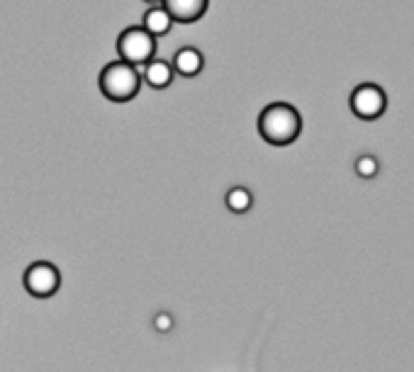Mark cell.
Here are the masks:
<instances>
[{
  "label": "cell",
  "instance_id": "cell-2",
  "mask_svg": "<svg viewBox=\"0 0 414 372\" xmlns=\"http://www.w3.org/2000/svg\"><path fill=\"white\" fill-rule=\"evenodd\" d=\"M100 93L112 103H130L141 88V73L124 61H112L100 71Z\"/></svg>",
  "mask_w": 414,
  "mask_h": 372
},
{
  "label": "cell",
  "instance_id": "cell-8",
  "mask_svg": "<svg viewBox=\"0 0 414 372\" xmlns=\"http://www.w3.org/2000/svg\"><path fill=\"white\" fill-rule=\"evenodd\" d=\"M171 68L176 73H181V76H186V78L197 76V73L202 71V54L197 52V49H193V47L181 49V52L173 56V66Z\"/></svg>",
  "mask_w": 414,
  "mask_h": 372
},
{
  "label": "cell",
  "instance_id": "cell-7",
  "mask_svg": "<svg viewBox=\"0 0 414 372\" xmlns=\"http://www.w3.org/2000/svg\"><path fill=\"white\" fill-rule=\"evenodd\" d=\"M144 81L149 83L151 88L164 90L173 83V68L166 61H161V59H151L144 66Z\"/></svg>",
  "mask_w": 414,
  "mask_h": 372
},
{
  "label": "cell",
  "instance_id": "cell-1",
  "mask_svg": "<svg viewBox=\"0 0 414 372\" xmlns=\"http://www.w3.org/2000/svg\"><path fill=\"white\" fill-rule=\"evenodd\" d=\"M302 119L293 105L273 103L261 112L259 117V134L270 146H288L300 136Z\"/></svg>",
  "mask_w": 414,
  "mask_h": 372
},
{
  "label": "cell",
  "instance_id": "cell-12",
  "mask_svg": "<svg viewBox=\"0 0 414 372\" xmlns=\"http://www.w3.org/2000/svg\"><path fill=\"white\" fill-rule=\"evenodd\" d=\"M154 329L161 331V333L171 331L173 329V316L168 314V311H159V314L154 316Z\"/></svg>",
  "mask_w": 414,
  "mask_h": 372
},
{
  "label": "cell",
  "instance_id": "cell-11",
  "mask_svg": "<svg viewBox=\"0 0 414 372\" xmlns=\"http://www.w3.org/2000/svg\"><path fill=\"white\" fill-rule=\"evenodd\" d=\"M380 171V165H378V158L375 156H361V158L356 161V173L361 178H375Z\"/></svg>",
  "mask_w": 414,
  "mask_h": 372
},
{
  "label": "cell",
  "instance_id": "cell-6",
  "mask_svg": "<svg viewBox=\"0 0 414 372\" xmlns=\"http://www.w3.org/2000/svg\"><path fill=\"white\" fill-rule=\"evenodd\" d=\"M207 3L210 0H161V8L171 15V20L195 22L205 15Z\"/></svg>",
  "mask_w": 414,
  "mask_h": 372
},
{
  "label": "cell",
  "instance_id": "cell-4",
  "mask_svg": "<svg viewBox=\"0 0 414 372\" xmlns=\"http://www.w3.org/2000/svg\"><path fill=\"white\" fill-rule=\"evenodd\" d=\"M25 289L32 297H39V300H47V297H54L61 287V273L54 263H47V260H37L30 268L25 270Z\"/></svg>",
  "mask_w": 414,
  "mask_h": 372
},
{
  "label": "cell",
  "instance_id": "cell-3",
  "mask_svg": "<svg viewBox=\"0 0 414 372\" xmlns=\"http://www.w3.org/2000/svg\"><path fill=\"white\" fill-rule=\"evenodd\" d=\"M156 39L144 30V27H127L117 39V54L119 61L130 63V66H146L154 59Z\"/></svg>",
  "mask_w": 414,
  "mask_h": 372
},
{
  "label": "cell",
  "instance_id": "cell-13",
  "mask_svg": "<svg viewBox=\"0 0 414 372\" xmlns=\"http://www.w3.org/2000/svg\"><path fill=\"white\" fill-rule=\"evenodd\" d=\"M146 3H161V0H146Z\"/></svg>",
  "mask_w": 414,
  "mask_h": 372
},
{
  "label": "cell",
  "instance_id": "cell-9",
  "mask_svg": "<svg viewBox=\"0 0 414 372\" xmlns=\"http://www.w3.org/2000/svg\"><path fill=\"white\" fill-rule=\"evenodd\" d=\"M171 27H173V20H171V15L164 10V8H151V10L144 15V30L149 32L154 39H156V37L168 34V32H171Z\"/></svg>",
  "mask_w": 414,
  "mask_h": 372
},
{
  "label": "cell",
  "instance_id": "cell-10",
  "mask_svg": "<svg viewBox=\"0 0 414 372\" xmlns=\"http://www.w3.org/2000/svg\"><path fill=\"white\" fill-rule=\"evenodd\" d=\"M224 202H227V207L232 209V212L244 214V212L251 209L254 197H251V192H248L246 187H232V190L227 192V197H224Z\"/></svg>",
  "mask_w": 414,
  "mask_h": 372
},
{
  "label": "cell",
  "instance_id": "cell-5",
  "mask_svg": "<svg viewBox=\"0 0 414 372\" xmlns=\"http://www.w3.org/2000/svg\"><path fill=\"white\" fill-rule=\"evenodd\" d=\"M388 107L383 88L375 83H363L351 93V112L361 119H378Z\"/></svg>",
  "mask_w": 414,
  "mask_h": 372
}]
</instances>
